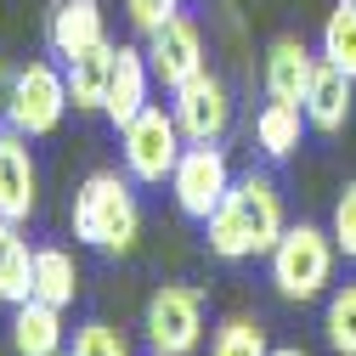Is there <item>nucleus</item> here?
<instances>
[{
	"label": "nucleus",
	"instance_id": "11",
	"mask_svg": "<svg viewBox=\"0 0 356 356\" xmlns=\"http://www.w3.org/2000/svg\"><path fill=\"white\" fill-rule=\"evenodd\" d=\"M97 40H108V29H102V6L97 0H57L51 6V23H46V46H51V57H79V51H91Z\"/></svg>",
	"mask_w": 356,
	"mask_h": 356
},
{
	"label": "nucleus",
	"instance_id": "17",
	"mask_svg": "<svg viewBox=\"0 0 356 356\" xmlns=\"http://www.w3.org/2000/svg\"><path fill=\"white\" fill-rule=\"evenodd\" d=\"M34 294V249L17 220H0V300L23 305Z\"/></svg>",
	"mask_w": 356,
	"mask_h": 356
},
{
	"label": "nucleus",
	"instance_id": "12",
	"mask_svg": "<svg viewBox=\"0 0 356 356\" xmlns=\"http://www.w3.org/2000/svg\"><path fill=\"white\" fill-rule=\"evenodd\" d=\"M311 74H317V57L305 51V40L300 34H283V40H272V51H266L260 85H266V97H272V102H305Z\"/></svg>",
	"mask_w": 356,
	"mask_h": 356
},
{
	"label": "nucleus",
	"instance_id": "3",
	"mask_svg": "<svg viewBox=\"0 0 356 356\" xmlns=\"http://www.w3.org/2000/svg\"><path fill=\"white\" fill-rule=\"evenodd\" d=\"M334 238L323 232V227H283V238H277V249L266 254L272 260V283H277V294L283 300H317L328 283H334Z\"/></svg>",
	"mask_w": 356,
	"mask_h": 356
},
{
	"label": "nucleus",
	"instance_id": "13",
	"mask_svg": "<svg viewBox=\"0 0 356 356\" xmlns=\"http://www.w3.org/2000/svg\"><path fill=\"white\" fill-rule=\"evenodd\" d=\"M113 63H119V46L113 40H97L91 51H79L63 63V79H68V102L79 113H102L108 102V79H113Z\"/></svg>",
	"mask_w": 356,
	"mask_h": 356
},
{
	"label": "nucleus",
	"instance_id": "16",
	"mask_svg": "<svg viewBox=\"0 0 356 356\" xmlns=\"http://www.w3.org/2000/svg\"><path fill=\"white\" fill-rule=\"evenodd\" d=\"M12 345L17 356H63V311L46 300L12 305Z\"/></svg>",
	"mask_w": 356,
	"mask_h": 356
},
{
	"label": "nucleus",
	"instance_id": "23",
	"mask_svg": "<svg viewBox=\"0 0 356 356\" xmlns=\"http://www.w3.org/2000/svg\"><path fill=\"white\" fill-rule=\"evenodd\" d=\"M74 356H130V339L113 323H85L74 334Z\"/></svg>",
	"mask_w": 356,
	"mask_h": 356
},
{
	"label": "nucleus",
	"instance_id": "19",
	"mask_svg": "<svg viewBox=\"0 0 356 356\" xmlns=\"http://www.w3.org/2000/svg\"><path fill=\"white\" fill-rule=\"evenodd\" d=\"M300 130H305V108L300 102H266L254 113V142L266 159H289L300 147Z\"/></svg>",
	"mask_w": 356,
	"mask_h": 356
},
{
	"label": "nucleus",
	"instance_id": "14",
	"mask_svg": "<svg viewBox=\"0 0 356 356\" xmlns=\"http://www.w3.org/2000/svg\"><path fill=\"white\" fill-rule=\"evenodd\" d=\"M350 91H356V79L350 74H339L334 63H317V74H311V85H305V124L311 130H323V136H334V130H345V119H350Z\"/></svg>",
	"mask_w": 356,
	"mask_h": 356
},
{
	"label": "nucleus",
	"instance_id": "18",
	"mask_svg": "<svg viewBox=\"0 0 356 356\" xmlns=\"http://www.w3.org/2000/svg\"><path fill=\"white\" fill-rule=\"evenodd\" d=\"M74 294H79V266H74V254L68 249H34V294L29 300H46V305H74Z\"/></svg>",
	"mask_w": 356,
	"mask_h": 356
},
{
	"label": "nucleus",
	"instance_id": "22",
	"mask_svg": "<svg viewBox=\"0 0 356 356\" xmlns=\"http://www.w3.org/2000/svg\"><path fill=\"white\" fill-rule=\"evenodd\" d=\"M323 328H328V345H334L339 356H356V283H345L339 294H328Z\"/></svg>",
	"mask_w": 356,
	"mask_h": 356
},
{
	"label": "nucleus",
	"instance_id": "1",
	"mask_svg": "<svg viewBox=\"0 0 356 356\" xmlns=\"http://www.w3.org/2000/svg\"><path fill=\"white\" fill-rule=\"evenodd\" d=\"M204 238H209V254L220 260L272 254L283 238V198L272 187V175H238L220 198V209L204 220Z\"/></svg>",
	"mask_w": 356,
	"mask_h": 356
},
{
	"label": "nucleus",
	"instance_id": "26",
	"mask_svg": "<svg viewBox=\"0 0 356 356\" xmlns=\"http://www.w3.org/2000/svg\"><path fill=\"white\" fill-rule=\"evenodd\" d=\"M272 356H305L300 345H272Z\"/></svg>",
	"mask_w": 356,
	"mask_h": 356
},
{
	"label": "nucleus",
	"instance_id": "9",
	"mask_svg": "<svg viewBox=\"0 0 356 356\" xmlns=\"http://www.w3.org/2000/svg\"><path fill=\"white\" fill-rule=\"evenodd\" d=\"M147 68H153V79L159 85H170V91H175V85H187L193 74H204L209 63H204V34H198V23L193 17H181V12H175L170 23H159L153 34H147Z\"/></svg>",
	"mask_w": 356,
	"mask_h": 356
},
{
	"label": "nucleus",
	"instance_id": "2",
	"mask_svg": "<svg viewBox=\"0 0 356 356\" xmlns=\"http://www.w3.org/2000/svg\"><path fill=\"white\" fill-rule=\"evenodd\" d=\"M142 232V209L130 198V181L119 170H97L85 175L74 193V238L91 243L102 254H130Z\"/></svg>",
	"mask_w": 356,
	"mask_h": 356
},
{
	"label": "nucleus",
	"instance_id": "5",
	"mask_svg": "<svg viewBox=\"0 0 356 356\" xmlns=\"http://www.w3.org/2000/svg\"><path fill=\"white\" fill-rule=\"evenodd\" d=\"M68 108H74V102H68V79H63V68H51V63H29V68L12 74L6 119H12L17 136H51Z\"/></svg>",
	"mask_w": 356,
	"mask_h": 356
},
{
	"label": "nucleus",
	"instance_id": "10",
	"mask_svg": "<svg viewBox=\"0 0 356 356\" xmlns=\"http://www.w3.org/2000/svg\"><path fill=\"white\" fill-rule=\"evenodd\" d=\"M40 204V170H34V153H29V136L17 130H0V220H23L34 215Z\"/></svg>",
	"mask_w": 356,
	"mask_h": 356
},
{
	"label": "nucleus",
	"instance_id": "7",
	"mask_svg": "<svg viewBox=\"0 0 356 356\" xmlns=\"http://www.w3.org/2000/svg\"><path fill=\"white\" fill-rule=\"evenodd\" d=\"M142 334H147L153 356H193L198 339H204V294L187 289V283H164L147 300Z\"/></svg>",
	"mask_w": 356,
	"mask_h": 356
},
{
	"label": "nucleus",
	"instance_id": "15",
	"mask_svg": "<svg viewBox=\"0 0 356 356\" xmlns=\"http://www.w3.org/2000/svg\"><path fill=\"white\" fill-rule=\"evenodd\" d=\"M147 85H153L147 51L119 46V63H113V79H108V102H102V113H108V124H113V130H124L130 119L147 108Z\"/></svg>",
	"mask_w": 356,
	"mask_h": 356
},
{
	"label": "nucleus",
	"instance_id": "21",
	"mask_svg": "<svg viewBox=\"0 0 356 356\" xmlns=\"http://www.w3.org/2000/svg\"><path fill=\"white\" fill-rule=\"evenodd\" d=\"M209 356H272V345H266V328L254 317H227L215 328Z\"/></svg>",
	"mask_w": 356,
	"mask_h": 356
},
{
	"label": "nucleus",
	"instance_id": "24",
	"mask_svg": "<svg viewBox=\"0 0 356 356\" xmlns=\"http://www.w3.org/2000/svg\"><path fill=\"white\" fill-rule=\"evenodd\" d=\"M328 238H334V249H339L345 260H356V181H345V193H339V204H334Z\"/></svg>",
	"mask_w": 356,
	"mask_h": 356
},
{
	"label": "nucleus",
	"instance_id": "25",
	"mask_svg": "<svg viewBox=\"0 0 356 356\" xmlns=\"http://www.w3.org/2000/svg\"><path fill=\"white\" fill-rule=\"evenodd\" d=\"M175 12H181V0H124V17L136 23L142 34H153L159 23H170Z\"/></svg>",
	"mask_w": 356,
	"mask_h": 356
},
{
	"label": "nucleus",
	"instance_id": "4",
	"mask_svg": "<svg viewBox=\"0 0 356 356\" xmlns=\"http://www.w3.org/2000/svg\"><path fill=\"white\" fill-rule=\"evenodd\" d=\"M119 147H124L130 181L159 187V181H170V170H175V159H181L187 136H181V124H175V113H164L159 102H147L136 119L119 130Z\"/></svg>",
	"mask_w": 356,
	"mask_h": 356
},
{
	"label": "nucleus",
	"instance_id": "8",
	"mask_svg": "<svg viewBox=\"0 0 356 356\" xmlns=\"http://www.w3.org/2000/svg\"><path fill=\"white\" fill-rule=\"evenodd\" d=\"M170 113H175V124H181L187 142H220V136H227V124H232V91L204 68L187 85H175Z\"/></svg>",
	"mask_w": 356,
	"mask_h": 356
},
{
	"label": "nucleus",
	"instance_id": "6",
	"mask_svg": "<svg viewBox=\"0 0 356 356\" xmlns=\"http://www.w3.org/2000/svg\"><path fill=\"white\" fill-rule=\"evenodd\" d=\"M232 181H238V175H232L227 153H220V142H187L181 159H175V170H170L175 209H181L187 220H209Z\"/></svg>",
	"mask_w": 356,
	"mask_h": 356
},
{
	"label": "nucleus",
	"instance_id": "20",
	"mask_svg": "<svg viewBox=\"0 0 356 356\" xmlns=\"http://www.w3.org/2000/svg\"><path fill=\"white\" fill-rule=\"evenodd\" d=\"M323 63L356 79V0H339L323 23Z\"/></svg>",
	"mask_w": 356,
	"mask_h": 356
}]
</instances>
